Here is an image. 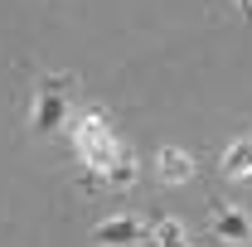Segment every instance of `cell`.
I'll return each mask as SVG.
<instances>
[{"instance_id": "cell-1", "label": "cell", "mask_w": 252, "mask_h": 247, "mask_svg": "<svg viewBox=\"0 0 252 247\" xmlns=\"http://www.w3.org/2000/svg\"><path fill=\"white\" fill-rule=\"evenodd\" d=\"M68 88H73V78H68V73H54V78H44V83H39L34 107H30V126H34V131H54V126H63V112H68L63 93H68Z\"/></svg>"}, {"instance_id": "cell-2", "label": "cell", "mask_w": 252, "mask_h": 247, "mask_svg": "<svg viewBox=\"0 0 252 247\" xmlns=\"http://www.w3.org/2000/svg\"><path fill=\"white\" fill-rule=\"evenodd\" d=\"M78 151L88 155V165H97V170L122 151V146L112 141V131H107V112H97V107L88 112V122L78 126Z\"/></svg>"}, {"instance_id": "cell-3", "label": "cell", "mask_w": 252, "mask_h": 247, "mask_svg": "<svg viewBox=\"0 0 252 247\" xmlns=\"http://www.w3.org/2000/svg\"><path fill=\"white\" fill-rule=\"evenodd\" d=\"M209 233L228 247H243L252 238V214L248 209H238V204H214L209 209Z\"/></svg>"}, {"instance_id": "cell-4", "label": "cell", "mask_w": 252, "mask_h": 247, "mask_svg": "<svg viewBox=\"0 0 252 247\" xmlns=\"http://www.w3.org/2000/svg\"><path fill=\"white\" fill-rule=\"evenodd\" d=\"M146 238H151V223H141L131 214H117V218H107V223L93 228V247H136Z\"/></svg>"}, {"instance_id": "cell-5", "label": "cell", "mask_w": 252, "mask_h": 247, "mask_svg": "<svg viewBox=\"0 0 252 247\" xmlns=\"http://www.w3.org/2000/svg\"><path fill=\"white\" fill-rule=\"evenodd\" d=\"M156 170H160V180L165 185H185V180H194V155L189 151H180V146H165L160 151V160H156Z\"/></svg>"}, {"instance_id": "cell-6", "label": "cell", "mask_w": 252, "mask_h": 247, "mask_svg": "<svg viewBox=\"0 0 252 247\" xmlns=\"http://www.w3.org/2000/svg\"><path fill=\"white\" fill-rule=\"evenodd\" d=\"M97 175H102V185H107V189H126L131 180H136V160H131V151H117Z\"/></svg>"}, {"instance_id": "cell-7", "label": "cell", "mask_w": 252, "mask_h": 247, "mask_svg": "<svg viewBox=\"0 0 252 247\" xmlns=\"http://www.w3.org/2000/svg\"><path fill=\"white\" fill-rule=\"evenodd\" d=\"M151 243L156 247H194V238H189V228L180 218H156L151 223Z\"/></svg>"}, {"instance_id": "cell-8", "label": "cell", "mask_w": 252, "mask_h": 247, "mask_svg": "<svg viewBox=\"0 0 252 247\" xmlns=\"http://www.w3.org/2000/svg\"><path fill=\"white\" fill-rule=\"evenodd\" d=\"M223 175L238 180V175H252V141H233L223 151Z\"/></svg>"}, {"instance_id": "cell-9", "label": "cell", "mask_w": 252, "mask_h": 247, "mask_svg": "<svg viewBox=\"0 0 252 247\" xmlns=\"http://www.w3.org/2000/svg\"><path fill=\"white\" fill-rule=\"evenodd\" d=\"M238 5H243V10H248V15H252V0H238Z\"/></svg>"}]
</instances>
